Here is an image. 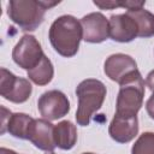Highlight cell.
Segmentation results:
<instances>
[{"instance_id": "6da1fadb", "label": "cell", "mask_w": 154, "mask_h": 154, "mask_svg": "<svg viewBox=\"0 0 154 154\" xmlns=\"http://www.w3.org/2000/svg\"><path fill=\"white\" fill-rule=\"evenodd\" d=\"M48 38L58 54L64 58H71L77 54L79 43L83 40L82 24L71 14L60 16L51 24Z\"/></svg>"}, {"instance_id": "7a4b0ae2", "label": "cell", "mask_w": 154, "mask_h": 154, "mask_svg": "<svg viewBox=\"0 0 154 154\" xmlns=\"http://www.w3.org/2000/svg\"><path fill=\"white\" fill-rule=\"evenodd\" d=\"M58 4L60 1L10 0L7 4V16L22 30L34 31L42 24L46 11Z\"/></svg>"}, {"instance_id": "3957f363", "label": "cell", "mask_w": 154, "mask_h": 154, "mask_svg": "<svg viewBox=\"0 0 154 154\" xmlns=\"http://www.w3.org/2000/svg\"><path fill=\"white\" fill-rule=\"evenodd\" d=\"M106 85L96 78H87L76 88L78 107L76 111V122L81 126H88L91 117L97 112L106 97Z\"/></svg>"}, {"instance_id": "277c9868", "label": "cell", "mask_w": 154, "mask_h": 154, "mask_svg": "<svg viewBox=\"0 0 154 154\" xmlns=\"http://www.w3.org/2000/svg\"><path fill=\"white\" fill-rule=\"evenodd\" d=\"M116 112L125 114H137L143 105L144 81L138 70L128 75L119 83Z\"/></svg>"}, {"instance_id": "5b68a950", "label": "cell", "mask_w": 154, "mask_h": 154, "mask_svg": "<svg viewBox=\"0 0 154 154\" xmlns=\"http://www.w3.org/2000/svg\"><path fill=\"white\" fill-rule=\"evenodd\" d=\"M0 95L4 99L13 103H23L30 97L32 87L29 79L17 77L5 67L0 69Z\"/></svg>"}, {"instance_id": "8992f818", "label": "cell", "mask_w": 154, "mask_h": 154, "mask_svg": "<svg viewBox=\"0 0 154 154\" xmlns=\"http://www.w3.org/2000/svg\"><path fill=\"white\" fill-rule=\"evenodd\" d=\"M43 55L40 42L32 35H23L12 51L13 61L26 71L37 66Z\"/></svg>"}, {"instance_id": "52a82bcc", "label": "cell", "mask_w": 154, "mask_h": 154, "mask_svg": "<svg viewBox=\"0 0 154 154\" xmlns=\"http://www.w3.org/2000/svg\"><path fill=\"white\" fill-rule=\"evenodd\" d=\"M37 109L47 120H57L70 112V101L67 96L57 89L43 93L37 100Z\"/></svg>"}, {"instance_id": "ba28073f", "label": "cell", "mask_w": 154, "mask_h": 154, "mask_svg": "<svg viewBox=\"0 0 154 154\" xmlns=\"http://www.w3.org/2000/svg\"><path fill=\"white\" fill-rule=\"evenodd\" d=\"M111 138L118 143H128L132 141L138 134L137 114L114 113V117L108 126Z\"/></svg>"}, {"instance_id": "9c48e42d", "label": "cell", "mask_w": 154, "mask_h": 154, "mask_svg": "<svg viewBox=\"0 0 154 154\" xmlns=\"http://www.w3.org/2000/svg\"><path fill=\"white\" fill-rule=\"evenodd\" d=\"M83 40L88 43H101L109 36V22L101 12H91L81 19Z\"/></svg>"}, {"instance_id": "30bf717a", "label": "cell", "mask_w": 154, "mask_h": 154, "mask_svg": "<svg viewBox=\"0 0 154 154\" xmlns=\"http://www.w3.org/2000/svg\"><path fill=\"white\" fill-rule=\"evenodd\" d=\"M1 130L0 134H5L6 131L12 135L16 138L20 140H28V134L30 125L34 120L32 117H30L26 113H12L4 106L1 107Z\"/></svg>"}, {"instance_id": "8fae6325", "label": "cell", "mask_w": 154, "mask_h": 154, "mask_svg": "<svg viewBox=\"0 0 154 154\" xmlns=\"http://www.w3.org/2000/svg\"><path fill=\"white\" fill-rule=\"evenodd\" d=\"M109 22V37L120 43H128L138 36V28L129 13L112 14Z\"/></svg>"}, {"instance_id": "7c38bea8", "label": "cell", "mask_w": 154, "mask_h": 154, "mask_svg": "<svg viewBox=\"0 0 154 154\" xmlns=\"http://www.w3.org/2000/svg\"><path fill=\"white\" fill-rule=\"evenodd\" d=\"M28 140L41 150L53 152L57 147L54 140V125L45 118L34 119L29 129Z\"/></svg>"}, {"instance_id": "4fadbf2b", "label": "cell", "mask_w": 154, "mask_h": 154, "mask_svg": "<svg viewBox=\"0 0 154 154\" xmlns=\"http://www.w3.org/2000/svg\"><path fill=\"white\" fill-rule=\"evenodd\" d=\"M138 70L135 59L124 53H116L109 55L103 64L105 75L118 84L131 72Z\"/></svg>"}, {"instance_id": "5bb4252c", "label": "cell", "mask_w": 154, "mask_h": 154, "mask_svg": "<svg viewBox=\"0 0 154 154\" xmlns=\"http://www.w3.org/2000/svg\"><path fill=\"white\" fill-rule=\"evenodd\" d=\"M54 140L58 148L70 150L77 142V128L70 120H63L54 125Z\"/></svg>"}, {"instance_id": "9a60e30c", "label": "cell", "mask_w": 154, "mask_h": 154, "mask_svg": "<svg viewBox=\"0 0 154 154\" xmlns=\"http://www.w3.org/2000/svg\"><path fill=\"white\" fill-rule=\"evenodd\" d=\"M26 73H28L29 79L36 85H47L53 79L54 67H53L52 61L46 55H43L38 65L26 71Z\"/></svg>"}, {"instance_id": "2e32d148", "label": "cell", "mask_w": 154, "mask_h": 154, "mask_svg": "<svg viewBox=\"0 0 154 154\" xmlns=\"http://www.w3.org/2000/svg\"><path fill=\"white\" fill-rule=\"evenodd\" d=\"M136 22L138 28V37L148 38L154 36V14L144 8L126 11Z\"/></svg>"}, {"instance_id": "e0dca14e", "label": "cell", "mask_w": 154, "mask_h": 154, "mask_svg": "<svg viewBox=\"0 0 154 154\" xmlns=\"http://www.w3.org/2000/svg\"><path fill=\"white\" fill-rule=\"evenodd\" d=\"M131 154H154V132L146 131L135 141Z\"/></svg>"}, {"instance_id": "ac0fdd59", "label": "cell", "mask_w": 154, "mask_h": 154, "mask_svg": "<svg viewBox=\"0 0 154 154\" xmlns=\"http://www.w3.org/2000/svg\"><path fill=\"white\" fill-rule=\"evenodd\" d=\"M144 4H146V1H144V0H141V1H137V0L119 1V5H120V7H124V8H126L128 11H134V10L143 8Z\"/></svg>"}, {"instance_id": "d6986e66", "label": "cell", "mask_w": 154, "mask_h": 154, "mask_svg": "<svg viewBox=\"0 0 154 154\" xmlns=\"http://www.w3.org/2000/svg\"><path fill=\"white\" fill-rule=\"evenodd\" d=\"M94 5L97 6L101 10H113L116 7H120L119 1H112V0H108V1H94Z\"/></svg>"}, {"instance_id": "ffe728a7", "label": "cell", "mask_w": 154, "mask_h": 154, "mask_svg": "<svg viewBox=\"0 0 154 154\" xmlns=\"http://www.w3.org/2000/svg\"><path fill=\"white\" fill-rule=\"evenodd\" d=\"M146 111H147L148 116L154 120V93L146 102Z\"/></svg>"}, {"instance_id": "44dd1931", "label": "cell", "mask_w": 154, "mask_h": 154, "mask_svg": "<svg viewBox=\"0 0 154 154\" xmlns=\"http://www.w3.org/2000/svg\"><path fill=\"white\" fill-rule=\"evenodd\" d=\"M146 85L152 93H154V70H152L146 77Z\"/></svg>"}, {"instance_id": "7402d4cb", "label": "cell", "mask_w": 154, "mask_h": 154, "mask_svg": "<svg viewBox=\"0 0 154 154\" xmlns=\"http://www.w3.org/2000/svg\"><path fill=\"white\" fill-rule=\"evenodd\" d=\"M0 154H18L17 152L12 150V149H8V148H5V147H1L0 148Z\"/></svg>"}, {"instance_id": "603a6c76", "label": "cell", "mask_w": 154, "mask_h": 154, "mask_svg": "<svg viewBox=\"0 0 154 154\" xmlns=\"http://www.w3.org/2000/svg\"><path fill=\"white\" fill-rule=\"evenodd\" d=\"M46 154H55L54 152H46Z\"/></svg>"}, {"instance_id": "cb8c5ba5", "label": "cell", "mask_w": 154, "mask_h": 154, "mask_svg": "<svg viewBox=\"0 0 154 154\" xmlns=\"http://www.w3.org/2000/svg\"><path fill=\"white\" fill-rule=\"evenodd\" d=\"M82 154H95V153H90V152H85V153H82Z\"/></svg>"}]
</instances>
